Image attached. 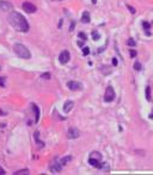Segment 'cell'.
<instances>
[{"mask_svg": "<svg viewBox=\"0 0 153 175\" xmlns=\"http://www.w3.org/2000/svg\"><path fill=\"white\" fill-rule=\"evenodd\" d=\"M8 20L13 28L18 30V31L22 32H26L29 30V23L27 20L25 19V17L23 15H20L18 12H12L10 17H8Z\"/></svg>", "mask_w": 153, "mask_h": 175, "instance_id": "obj_1", "label": "cell"}, {"mask_svg": "<svg viewBox=\"0 0 153 175\" xmlns=\"http://www.w3.org/2000/svg\"><path fill=\"white\" fill-rule=\"evenodd\" d=\"M78 46H80V47H82V42H81V41H78Z\"/></svg>", "mask_w": 153, "mask_h": 175, "instance_id": "obj_29", "label": "cell"}, {"mask_svg": "<svg viewBox=\"0 0 153 175\" xmlns=\"http://www.w3.org/2000/svg\"><path fill=\"white\" fill-rule=\"evenodd\" d=\"M134 70H136V71H140V70H141V64H140L139 61H136V62L134 64Z\"/></svg>", "mask_w": 153, "mask_h": 175, "instance_id": "obj_23", "label": "cell"}, {"mask_svg": "<svg viewBox=\"0 0 153 175\" xmlns=\"http://www.w3.org/2000/svg\"><path fill=\"white\" fill-rule=\"evenodd\" d=\"M0 174H5V170H4V169H0Z\"/></svg>", "mask_w": 153, "mask_h": 175, "instance_id": "obj_30", "label": "cell"}, {"mask_svg": "<svg viewBox=\"0 0 153 175\" xmlns=\"http://www.w3.org/2000/svg\"><path fill=\"white\" fill-rule=\"evenodd\" d=\"M71 159H72V157H71V156H66V157H63V158H61V159H60L59 162H60V163H61V166H62V167H63V166H66V164L68 163V162H69Z\"/></svg>", "mask_w": 153, "mask_h": 175, "instance_id": "obj_14", "label": "cell"}, {"mask_svg": "<svg viewBox=\"0 0 153 175\" xmlns=\"http://www.w3.org/2000/svg\"><path fill=\"white\" fill-rule=\"evenodd\" d=\"M146 98H147V101H151V99H152V97H151V86L146 88Z\"/></svg>", "mask_w": 153, "mask_h": 175, "instance_id": "obj_18", "label": "cell"}, {"mask_svg": "<svg viewBox=\"0 0 153 175\" xmlns=\"http://www.w3.org/2000/svg\"><path fill=\"white\" fill-rule=\"evenodd\" d=\"M74 106V102L73 101H66L65 104H63V111L65 113H69L72 110V108Z\"/></svg>", "mask_w": 153, "mask_h": 175, "instance_id": "obj_10", "label": "cell"}, {"mask_svg": "<svg viewBox=\"0 0 153 175\" xmlns=\"http://www.w3.org/2000/svg\"><path fill=\"white\" fill-rule=\"evenodd\" d=\"M90 157H92V158H96V159H99V161H102V155H101V152H97V151L92 152V154L90 155Z\"/></svg>", "mask_w": 153, "mask_h": 175, "instance_id": "obj_15", "label": "cell"}, {"mask_svg": "<svg viewBox=\"0 0 153 175\" xmlns=\"http://www.w3.org/2000/svg\"><path fill=\"white\" fill-rule=\"evenodd\" d=\"M91 35H92V40H94V41H98L99 39H101V35H99L97 31H92Z\"/></svg>", "mask_w": 153, "mask_h": 175, "instance_id": "obj_19", "label": "cell"}, {"mask_svg": "<svg viewBox=\"0 0 153 175\" xmlns=\"http://www.w3.org/2000/svg\"><path fill=\"white\" fill-rule=\"evenodd\" d=\"M30 171H29V169H22V170H17L15 171L13 174L15 175H24V174H29Z\"/></svg>", "mask_w": 153, "mask_h": 175, "instance_id": "obj_17", "label": "cell"}, {"mask_svg": "<svg viewBox=\"0 0 153 175\" xmlns=\"http://www.w3.org/2000/svg\"><path fill=\"white\" fill-rule=\"evenodd\" d=\"M80 135V132H79L78 128H69L68 132H67V138L68 139H75Z\"/></svg>", "mask_w": 153, "mask_h": 175, "instance_id": "obj_8", "label": "cell"}, {"mask_svg": "<svg viewBox=\"0 0 153 175\" xmlns=\"http://www.w3.org/2000/svg\"><path fill=\"white\" fill-rule=\"evenodd\" d=\"M0 86L5 88V77H0Z\"/></svg>", "mask_w": 153, "mask_h": 175, "instance_id": "obj_25", "label": "cell"}, {"mask_svg": "<svg viewBox=\"0 0 153 175\" xmlns=\"http://www.w3.org/2000/svg\"><path fill=\"white\" fill-rule=\"evenodd\" d=\"M78 37H80L82 41H86L87 40V36H86V34H84V32H79L78 34Z\"/></svg>", "mask_w": 153, "mask_h": 175, "instance_id": "obj_21", "label": "cell"}, {"mask_svg": "<svg viewBox=\"0 0 153 175\" xmlns=\"http://www.w3.org/2000/svg\"><path fill=\"white\" fill-rule=\"evenodd\" d=\"M67 86H68V89L72 90V91H78V90H81L82 89L81 83L75 82V80H69V82H67Z\"/></svg>", "mask_w": 153, "mask_h": 175, "instance_id": "obj_4", "label": "cell"}, {"mask_svg": "<svg viewBox=\"0 0 153 175\" xmlns=\"http://www.w3.org/2000/svg\"><path fill=\"white\" fill-rule=\"evenodd\" d=\"M13 51H15V53H16L19 58H22V59H30V58H31V53H30V51H29V49L22 43H16L15 44V46H13Z\"/></svg>", "mask_w": 153, "mask_h": 175, "instance_id": "obj_2", "label": "cell"}, {"mask_svg": "<svg viewBox=\"0 0 153 175\" xmlns=\"http://www.w3.org/2000/svg\"><path fill=\"white\" fill-rule=\"evenodd\" d=\"M31 106H32V110L35 111V116H36L35 122H38V120H39V109H38V107H37L35 103H32Z\"/></svg>", "mask_w": 153, "mask_h": 175, "instance_id": "obj_11", "label": "cell"}, {"mask_svg": "<svg viewBox=\"0 0 153 175\" xmlns=\"http://www.w3.org/2000/svg\"><path fill=\"white\" fill-rule=\"evenodd\" d=\"M117 64H118L117 59H116V58H114V59H113V65H114V66H117Z\"/></svg>", "mask_w": 153, "mask_h": 175, "instance_id": "obj_28", "label": "cell"}, {"mask_svg": "<svg viewBox=\"0 0 153 175\" xmlns=\"http://www.w3.org/2000/svg\"><path fill=\"white\" fill-rule=\"evenodd\" d=\"M127 7L129 8V11L132 12V13H135V12H136V10H135L134 7H132V6H129V5H127Z\"/></svg>", "mask_w": 153, "mask_h": 175, "instance_id": "obj_27", "label": "cell"}, {"mask_svg": "<svg viewBox=\"0 0 153 175\" xmlns=\"http://www.w3.org/2000/svg\"><path fill=\"white\" fill-rule=\"evenodd\" d=\"M90 54V48L89 47H82V55H89Z\"/></svg>", "mask_w": 153, "mask_h": 175, "instance_id": "obj_20", "label": "cell"}, {"mask_svg": "<svg viewBox=\"0 0 153 175\" xmlns=\"http://www.w3.org/2000/svg\"><path fill=\"white\" fill-rule=\"evenodd\" d=\"M81 22L82 23H90V13H89V12H84V13H82Z\"/></svg>", "mask_w": 153, "mask_h": 175, "instance_id": "obj_13", "label": "cell"}, {"mask_svg": "<svg viewBox=\"0 0 153 175\" xmlns=\"http://www.w3.org/2000/svg\"><path fill=\"white\" fill-rule=\"evenodd\" d=\"M0 10L3 11H12L13 10V5L8 3L6 0H0Z\"/></svg>", "mask_w": 153, "mask_h": 175, "instance_id": "obj_9", "label": "cell"}, {"mask_svg": "<svg viewBox=\"0 0 153 175\" xmlns=\"http://www.w3.org/2000/svg\"><path fill=\"white\" fill-rule=\"evenodd\" d=\"M142 27H144V30L146 31V35L151 36V31H149V29H151V24H149L148 22H144V23H142Z\"/></svg>", "mask_w": 153, "mask_h": 175, "instance_id": "obj_12", "label": "cell"}, {"mask_svg": "<svg viewBox=\"0 0 153 175\" xmlns=\"http://www.w3.org/2000/svg\"><path fill=\"white\" fill-rule=\"evenodd\" d=\"M49 170L53 173V174H59L60 171L62 170V166L60 162H53V163L49 166Z\"/></svg>", "mask_w": 153, "mask_h": 175, "instance_id": "obj_6", "label": "cell"}, {"mask_svg": "<svg viewBox=\"0 0 153 175\" xmlns=\"http://www.w3.org/2000/svg\"><path fill=\"white\" fill-rule=\"evenodd\" d=\"M59 61L61 62L62 65L67 64L68 61H69V53H68V51H62V52L60 53L59 55Z\"/></svg>", "mask_w": 153, "mask_h": 175, "instance_id": "obj_7", "label": "cell"}, {"mask_svg": "<svg viewBox=\"0 0 153 175\" xmlns=\"http://www.w3.org/2000/svg\"><path fill=\"white\" fill-rule=\"evenodd\" d=\"M115 98V91L113 86H108L105 90V94H104V101L105 102H113Z\"/></svg>", "mask_w": 153, "mask_h": 175, "instance_id": "obj_3", "label": "cell"}, {"mask_svg": "<svg viewBox=\"0 0 153 175\" xmlns=\"http://www.w3.org/2000/svg\"><path fill=\"white\" fill-rule=\"evenodd\" d=\"M38 134H39V132H35V139H36V143H37V145L42 147L44 144H43V142H41V140L38 139Z\"/></svg>", "mask_w": 153, "mask_h": 175, "instance_id": "obj_16", "label": "cell"}, {"mask_svg": "<svg viewBox=\"0 0 153 175\" xmlns=\"http://www.w3.org/2000/svg\"><path fill=\"white\" fill-rule=\"evenodd\" d=\"M129 54H130V56H132V58H135V56H136V52H135L134 49H130Z\"/></svg>", "mask_w": 153, "mask_h": 175, "instance_id": "obj_26", "label": "cell"}, {"mask_svg": "<svg viewBox=\"0 0 153 175\" xmlns=\"http://www.w3.org/2000/svg\"><path fill=\"white\" fill-rule=\"evenodd\" d=\"M59 1H62V0H59Z\"/></svg>", "mask_w": 153, "mask_h": 175, "instance_id": "obj_32", "label": "cell"}, {"mask_svg": "<svg viewBox=\"0 0 153 175\" xmlns=\"http://www.w3.org/2000/svg\"><path fill=\"white\" fill-rule=\"evenodd\" d=\"M22 7H23V10L26 12V13H35V12L37 11V7H36L34 4L29 3V1H25Z\"/></svg>", "mask_w": 153, "mask_h": 175, "instance_id": "obj_5", "label": "cell"}, {"mask_svg": "<svg viewBox=\"0 0 153 175\" xmlns=\"http://www.w3.org/2000/svg\"><path fill=\"white\" fill-rule=\"evenodd\" d=\"M127 44L129 46V47H135V41L133 39H129V40L127 41Z\"/></svg>", "mask_w": 153, "mask_h": 175, "instance_id": "obj_22", "label": "cell"}, {"mask_svg": "<svg viewBox=\"0 0 153 175\" xmlns=\"http://www.w3.org/2000/svg\"><path fill=\"white\" fill-rule=\"evenodd\" d=\"M96 1H97V0H92V3H93V4H96Z\"/></svg>", "mask_w": 153, "mask_h": 175, "instance_id": "obj_31", "label": "cell"}, {"mask_svg": "<svg viewBox=\"0 0 153 175\" xmlns=\"http://www.w3.org/2000/svg\"><path fill=\"white\" fill-rule=\"evenodd\" d=\"M42 78H43V79H50V73H48V72H46V73H43V74H42Z\"/></svg>", "mask_w": 153, "mask_h": 175, "instance_id": "obj_24", "label": "cell"}]
</instances>
